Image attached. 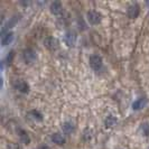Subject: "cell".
Listing matches in <instances>:
<instances>
[{
	"label": "cell",
	"instance_id": "cell-6",
	"mask_svg": "<svg viewBox=\"0 0 149 149\" xmlns=\"http://www.w3.org/2000/svg\"><path fill=\"white\" fill-rule=\"evenodd\" d=\"M88 20L92 25H97V24H99V22H101V15L97 11L91 10V11L88 13Z\"/></svg>",
	"mask_w": 149,
	"mask_h": 149
},
{
	"label": "cell",
	"instance_id": "cell-15",
	"mask_svg": "<svg viewBox=\"0 0 149 149\" xmlns=\"http://www.w3.org/2000/svg\"><path fill=\"white\" fill-rule=\"evenodd\" d=\"M117 123V119L113 117V116H109L107 119H105V127H112Z\"/></svg>",
	"mask_w": 149,
	"mask_h": 149
},
{
	"label": "cell",
	"instance_id": "cell-13",
	"mask_svg": "<svg viewBox=\"0 0 149 149\" xmlns=\"http://www.w3.org/2000/svg\"><path fill=\"white\" fill-rule=\"evenodd\" d=\"M75 130V127L73 123H71V122H65L64 125H63V131L65 132L66 134H73Z\"/></svg>",
	"mask_w": 149,
	"mask_h": 149
},
{
	"label": "cell",
	"instance_id": "cell-8",
	"mask_svg": "<svg viewBox=\"0 0 149 149\" xmlns=\"http://www.w3.org/2000/svg\"><path fill=\"white\" fill-rule=\"evenodd\" d=\"M19 18H20V17H19V15L13 16V17H11V18H10V19H9V20L7 22V24H6V26H5L3 28H2V35H3V34H5V31H7V30L9 29V28L14 27V26H15L16 24L18 22V20H19Z\"/></svg>",
	"mask_w": 149,
	"mask_h": 149
},
{
	"label": "cell",
	"instance_id": "cell-12",
	"mask_svg": "<svg viewBox=\"0 0 149 149\" xmlns=\"http://www.w3.org/2000/svg\"><path fill=\"white\" fill-rule=\"evenodd\" d=\"M18 136H19V139H20V141L22 143H26V145H28L30 141V138L28 134L26 132V131H24V130H19L18 131Z\"/></svg>",
	"mask_w": 149,
	"mask_h": 149
},
{
	"label": "cell",
	"instance_id": "cell-18",
	"mask_svg": "<svg viewBox=\"0 0 149 149\" xmlns=\"http://www.w3.org/2000/svg\"><path fill=\"white\" fill-rule=\"evenodd\" d=\"M14 56H15V52H14V51H11V52H10L7 55V58H6V63H7L8 65H9V64H10V63L13 62V58H14Z\"/></svg>",
	"mask_w": 149,
	"mask_h": 149
},
{
	"label": "cell",
	"instance_id": "cell-19",
	"mask_svg": "<svg viewBox=\"0 0 149 149\" xmlns=\"http://www.w3.org/2000/svg\"><path fill=\"white\" fill-rule=\"evenodd\" d=\"M7 149H19V146L15 142H9L7 146Z\"/></svg>",
	"mask_w": 149,
	"mask_h": 149
},
{
	"label": "cell",
	"instance_id": "cell-3",
	"mask_svg": "<svg viewBox=\"0 0 149 149\" xmlns=\"http://www.w3.org/2000/svg\"><path fill=\"white\" fill-rule=\"evenodd\" d=\"M90 65L94 71H99L102 67V58H101V56L100 55H91Z\"/></svg>",
	"mask_w": 149,
	"mask_h": 149
},
{
	"label": "cell",
	"instance_id": "cell-9",
	"mask_svg": "<svg viewBox=\"0 0 149 149\" xmlns=\"http://www.w3.org/2000/svg\"><path fill=\"white\" fill-rule=\"evenodd\" d=\"M51 11L54 15L58 16L63 13V6L60 1H54L52 5H51Z\"/></svg>",
	"mask_w": 149,
	"mask_h": 149
},
{
	"label": "cell",
	"instance_id": "cell-5",
	"mask_svg": "<svg viewBox=\"0 0 149 149\" xmlns=\"http://www.w3.org/2000/svg\"><path fill=\"white\" fill-rule=\"evenodd\" d=\"M13 85H14L15 89H17L18 91L22 92V93H27L29 91L28 84L25 82V81H22V80H16V81L13 82Z\"/></svg>",
	"mask_w": 149,
	"mask_h": 149
},
{
	"label": "cell",
	"instance_id": "cell-1",
	"mask_svg": "<svg viewBox=\"0 0 149 149\" xmlns=\"http://www.w3.org/2000/svg\"><path fill=\"white\" fill-rule=\"evenodd\" d=\"M44 45L45 47L48 48L49 51H56L58 48V46H60V43L55 37L49 36V37H46L44 39Z\"/></svg>",
	"mask_w": 149,
	"mask_h": 149
},
{
	"label": "cell",
	"instance_id": "cell-7",
	"mask_svg": "<svg viewBox=\"0 0 149 149\" xmlns=\"http://www.w3.org/2000/svg\"><path fill=\"white\" fill-rule=\"evenodd\" d=\"M64 42L67 46H73L76 42V35L74 31H67L64 36Z\"/></svg>",
	"mask_w": 149,
	"mask_h": 149
},
{
	"label": "cell",
	"instance_id": "cell-10",
	"mask_svg": "<svg viewBox=\"0 0 149 149\" xmlns=\"http://www.w3.org/2000/svg\"><path fill=\"white\" fill-rule=\"evenodd\" d=\"M147 103H148V100L146 97H141V99L134 101V104H132V109L134 110H140L142 108H145L147 105Z\"/></svg>",
	"mask_w": 149,
	"mask_h": 149
},
{
	"label": "cell",
	"instance_id": "cell-16",
	"mask_svg": "<svg viewBox=\"0 0 149 149\" xmlns=\"http://www.w3.org/2000/svg\"><path fill=\"white\" fill-rule=\"evenodd\" d=\"M30 117L33 118V119L35 120H38V121H40V120H43V117H42V114L39 113L38 111H36V110H34V111H31L29 113Z\"/></svg>",
	"mask_w": 149,
	"mask_h": 149
},
{
	"label": "cell",
	"instance_id": "cell-17",
	"mask_svg": "<svg viewBox=\"0 0 149 149\" xmlns=\"http://www.w3.org/2000/svg\"><path fill=\"white\" fill-rule=\"evenodd\" d=\"M140 129H141L142 134H145V136H147V137H149V123H142Z\"/></svg>",
	"mask_w": 149,
	"mask_h": 149
},
{
	"label": "cell",
	"instance_id": "cell-20",
	"mask_svg": "<svg viewBox=\"0 0 149 149\" xmlns=\"http://www.w3.org/2000/svg\"><path fill=\"white\" fill-rule=\"evenodd\" d=\"M38 149H48V147H46V146H40Z\"/></svg>",
	"mask_w": 149,
	"mask_h": 149
},
{
	"label": "cell",
	"instance_id": "cell-2",
	"mask_svg": "<svg viewBox=\"0 0 149 149\" xmlns=\"http://www.w3.org/2000/svg\"><path fill=\"white\" fill-rule=\"evenodd\" d=\"M22 58L25 61V63L30 64V63H33L34 61L36 60V53H35V51H33L31 48H26L22 52Z\"/></svg>",
	"mask_w": 149,
	"mask_h": 149
},
{
	"label": "cell",
	"instance_id": "cell-14",
	"mask_svg": "<svg viewBox=\"0 0 149 149\" xmlns=\"http://www.w3.org/2000/svg\"><path fill=\"white\" fill-rule=\"evenodd\" d=\"M52 140H53V142H55L56 145H63L64 142H65V138L62 136L61 134H54L52 136Z\"/></svg>",
	"mask_w": 149,
	"mask_h": 149
},
{
	"label": "cell",
	"instance_id": "cell-11",
	"mask_svg": "<svg viewBox=\"0 0 149 149\" xmlns=\"http://www.w3.org/2000/svg\"><path fill=\"white\" fill-rule=\"evenodd\" d=\"M13 39H14V34H13V33H6V34L2 35L1 43H2L3 46H6V45L10 44V43L13 42Z\"/></svg>",
	"mask_w": 149,
	"mask_h": 149
},
{
	"label": "cell",
	"instance_id": "cell-4",
	"mask_svg": "<svg viewBox=\"0 0 149 149\" xmlns=\"http://www.w3.org/2000/svg\"><path fill=\"white\" fill-rule=\"evenodd\" d=\"M140 14V7L137 5V3H132V5H130L127 9V15L129 18H136V17H138Z\"/></svg>",
	"mask_w": 149,
	"mask_h": 149
}]
</instances>
